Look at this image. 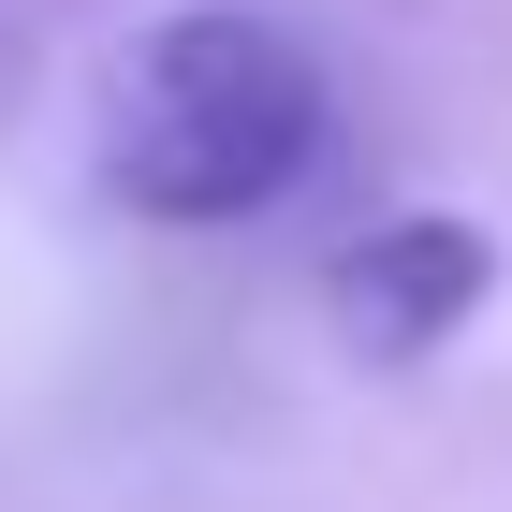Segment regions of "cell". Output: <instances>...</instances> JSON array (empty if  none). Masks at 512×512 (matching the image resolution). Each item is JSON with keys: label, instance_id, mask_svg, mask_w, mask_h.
Here are the masks:
<instances>
[{"label": "cell", "instance_id": "cell-1", "mask_svg": "<svg viewBox=\"0 0 512 512\" xmlns=\"http://www.w3.org/2000/svg\"><path fill=\"white\" fill-rule=\"evenodd\" d=\"M103 191L147 220H249L308 176L322 147V74L278 15H161L103 59Z\"/></svg>", "mask_w": 512, "mask_h": 512}, {"label": "cell", "instance_id": "cell-2", "mask_svg": "<svg viewBox=\"0 0 512 512\" xmlns=\"http://www.w3.org/2000/svg\"><path fill=\"white\" fill-rule=\"evenodd\" d=\"M483 278H498V249H483L454 205H410V220H381V235H352L322 264V322H337L366 366H410V352H439V337L483 308Z\"/></svg>", "mask_w": 512, "mask_h": 512}]
</instances>
